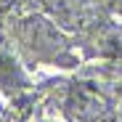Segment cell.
<instances>
[{
	"instance_id": "obj_1",
	"label": "cell",
	"mask_w": 122,
	"mask_h": 122,
	"mask_svg": "<svg viewBox=\"0 0 122 122\" xmlns=\"http://www.w3.org/2000/svg\"><path fill=\"white\" fill-rule=\"evenodd\" d=\"M16 45L21 56L32 64H53V66H69L72 58V40L64 27H58L45 13H29L19 19L13 27Z\"/></svg>"
},
{
	"instance_id": "obj_2",
	"label": "cell",
	"mask_w": 122,
	"mask_h": 122,
	"mask_svg": "<svg viewBox=\"0 0 122 122\" xmlns=\"http://www.w3.org/2000/svg\"><path fill=\"white\" fill-rule=\"evenodd\" d=\"M45 16H51L66 32L85 29L93 21V0H37Z\"/></svg>"
},
{
	"instance_id": "obj_3",
	"label": "cell",
	"mask_w": 122,
	"mask_h": 122,
	"mask_svg": "<svg viewBox=\"0 0 122 122\" xmlns=\"http://www.w3.org/2000/svg\"><path fill=\"white\" fill-rule=\"evenodd\" d=\"M29 88L27 66L19 61L16 53L0 48V93L3 96H19Z\"/></svg>"
},
{
	"instance_id": "obj_4",
	"label": "cell",
	"mask_w": 122,
	"mask_h": 122,
	"mask_svg": "<svg viewBox=\"0 0 122 122\" xmlns=\"http://www.w3.org/2000/svg\"><path fill=\"white\" fill-rule=\"evenodd\" d=\"M80 122H122V106H117L114 101H106L104 106H98L93 114H88Z\"/></svg>"
},
{
	"instance_id": "obj_5",
	"label": "cell",
	"mask_w": 122,
	"mask_h": 122,
	"mask_svg": "<svg viewBox=\"0 0 122 122\" xmlns=\"http://www.w3.org/2000/svg\"><path fill=\"white\" fill-rule=\"evenodd\" d=\"M19 3V0H0V13H3V11H8V8H13Z\"/></svg>"
},
{
	"instance_id": "obj_6",
	"label": "cell",
	"mask_w": 122,
	"mask_h": 122,
	"mask_svg": "<svg viewBox=\"0 0 122 122\" xmlns=\"http://www.w3.org/2000/svg\"><path fill=\"white\" fill-rule=\"evenodd\" d=\"M35 122H64V119H58V117H37Z\"/></svg>"
}]
</instances>
